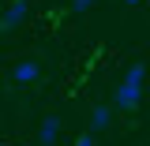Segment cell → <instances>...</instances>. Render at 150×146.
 Returning <instances> with one entry per match:
<instances>
[{"label": "cell", "instance_id": "obj_3", "mask_svg": "<svg viewBox=\"0 0 150 146\" xmlns=\"http://www.w3.org/2000/svg\"><path fill=\"white\" fill-rule=\"evenodd\" d=\"M11 79H15L19 86H30V83H38V79H41V68H38V60H23V64H15Z\"/></svg>", "mask_w": 150, "mask_h": 146}, {"label": "cell", "instance_id": "obj_1", "mask_svg": "<svg viewBox=\"0 0 150 146\" xmlns=\"http://www.w3.org/2000/svg\"><path fill=\"white\" fill-rule=\"evenodd\" d=\"M143 83H146V68L143 64H128V71H124V79H120V86H116V109H135L139 101H143Z\"/></svg>", "mask_w": 150, "mask_h": 146}, {"label": "cell", "instance_id": "obj_7", "mask_svg": "<svg viewBox=\"0 0 150 146\" xmlns=\"http://www.w3.org/2000/svg\"><path fill=\"white\" fill-rule=\"evenodd\" d=\"M75 146H98V142H94V131H86V135H79V139H75Z\"/></svg>", "mask_w": 150, "mask_h": 146}, {"label": "cell", "instance_id": "obj_8", "mask_svg": "<svg viewBox=\"0 0 150 146\" xmlns=\"http://www.w3.org/2000/svg\"><path fill=\"white\" fill-rule=\"evenodd\" d=\"M124 4H139V0H124Z\"/></svg>", "mask_w": 150, "mask_h": 146}, {"label": "cell", "instance_id": "obj_6", "mask_svg": "<svg viewBox=\"0 0 150 146\" xmlns=\"http://www.w3.org/2000/svg\"><path fill=\"white\" fill-rule=\"evenodd\" d=\"M94 8V0H71V11L75 15H83V11H90Z\"/></svg>", "mask_w": 150, "mask_h": 146}, {"label": "cell", "instance_id": "obj_4", "mask_svg": "<svg viewBox=\"0 0 150 146\" xmlns=\"http://www.w3.org/2000/svg\"><path fill=\"white\" fill-rule=\"evenodd\" d=\"M56 139H60V116H45L41 128H38V142H41V146H53Z\"/></svg>", "mask_w": 150, "mask_h": 146}, {"label": "cell", "instance_id": "obj_5", "mask_svg": "<svg viewBox=\"0 0 150 146\" xmlns=\"http://www.w3.org/2000/svg\"><path fill=\"white\" fill-rule=\"evenodd\" d=\"M109 120H112L109 109H105V105H98V109L90 112V131H94V135H98V131H105V128H109Z\"/></svg>", "mask_w": 150, "mask_h": 146}, {"label": "cell", "instance_id": "obj_2", "mask_svg": "<svg viewBox=\"0 0 150 146\" xmlns=\"http://www.w3.org/2000/svg\"><path fill=\"white\" fill-rule=\"evenodd\" d=\"M26 15H30V4H26V0H11V4L4 8V15H0V30H4V34H8V30H15Z\"/></svg>", "mask_w": 150, "mask_h": 146}]
</instances>
